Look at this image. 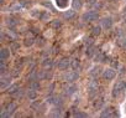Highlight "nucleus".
<instances>
[{"mask_svg":"<svg viewBox=\"0 0 126 118\" xmlns=\"http://www.w3.org/2000/svg\"><path fill=\"white\" fill-rule=\"evenodd\" d=\"M125 14H126V8H125Z\"/></svg>","mask_w":126,"mask_h":118,"instance_id":"nucleus-44","label":"nucleus"},{"mask_svg":"<svg viewBox=\"0 0 126 118\" xmlns=\"http://www.w3.org/2000/svg\"><path fill=\"white\" fill-rule=\"evenodd\" d=\"M47 102H49V103H53V104H56V106H61L62 104V97L61 96H53V94H49L48 96V98H47Z\"/></svg>","mask_w":126,"mask_h":118,"instance_id":"nucleus-7","label":"nucleus"},{"mask_svg":"<svg viewBox=\"0 0 126 118\" xmlns=\"http://www.w3.org/2000/svg\"><path fill=\"white\" fill-rule=\"evenodd\" d=\"M76 91H77V86H76L74 83H72V82L68 85V87L64 88V93H66L67 96H72Z\"/></svg>","mask_w":126,"mask_h":118,"instance_id":"nucleus-10","label":"nucleus"},{"mask_svg":"<svg viewBox=\"0 0 126 118\" xmlns=\"http://www.w3.org/2000/svg\"><path fill=\"white\" fill-rule=\"evenodd\" d=\"M71 65V61H69V58H62V60L61 61H58V69L59 70H67L68 69V66Z\"/></svg>","mask_w":126,"mask_h":118,"instance_id":"nucleus-8","label":"nucleus"},{"mask_svg":"<svg viewBox=\"0 0 126 118\" xmlns=\"http://www.w3.org/2000/svg\"><path fill=\"white\" fill-rule=\"evenodd\" d=\"M72 5H73V9H74V10L80 9V8L83 6V0H73Z\"/></svg>","mask_w":126,"mask_h":118,"instance_id":"nucleus-19","label":"nucleus"},{"mask_svg":"<svg viewBox=\"0 0 126 118\" xmlns=\"http://www.w3.org/2000/svg\"><path fill=\"white\" fill-rule=\"evenodd\" d=\"M103 102H104L103 99H99V102L96 101V102L94 103V107H95V108H100V107H101V104H103Z\"/></svg>","mask_w":126,"mask_h":118,"instance_id":"nucleus-35","label":"nucleus"},{"mask_svg":"<svg viewBox=\"0 0 126 118\" xmlns=\"http://www.w3.org/2000/svg\"><path fill=\"white\" fill-rule=\"evenodd\" d=\"M112 112H114V108L112 107H108V108H105L101 112V117H111V116H114Z\"/></svg>","mask_w":126,"mask_h":118,"instance_id":"nucleus-14","label":"nucleus"},{"mask_svg":"<svg viewBox=\"0 0 126 118\" xmlns=\"http://www.w3.org/2000/svg\"><path fill=\"white\" fill-rule=\"evenodd\" d=\"M9 57H10V50L6 48V47L1 48V51H0V60L5 61V60H8Z\"/></svg>","mask_w":126,"mask_h":118,"instance_id":"nucleus-12","label":"nucleus"},{"mask_svg":"<svg viewBox=\"0 0 126 118\" xmlns=\"http://www.w3.org/2000/svg\"><path fill=\"white\" fill-rule=\"evenodd\" d=\"M105 60H106V57H105V55H104L103 52L98 51V52L95 53V61H96V62H105Z\"/></svg>","mask_w":126,"mask_h":118,"instance_id":"nucleus-13","label":"nucleus"},{"mask_svg":"<svg viewBox=\"0 0 126 118\" xmlns=\"http://www.w3.org/2000/svg\"><path fill=\"white\" fill-rule=\"evenodd\" d=\"M13 96H14L15 98H21V97L24 96V91H22V90H17L15 93H13Z\"/></svg>","mask_w":126,"mask_h":118,"instance_id":"nucleus-32","label":"nucleus"},{"mask_svg":"<svg viewBox=\"0 0 126 118\" xmlns=\"http://www.w3.org/2000/svg\"><path fill=\"white\" fill-rule=\"evenodd\" d=\"M111 65H112L114 67H117V62H116L115 60H112V61H111Z\"/></svg>","mask_w":126,"mask_h":118,"instance_id":"nucleus-43","label":"nucleus"},{"mask_svg":"<svg viewBox=\"0 0 126 118\" xmlns=\"http://www.w3.org/2000/svg\"><path fill=\"white\" fill-rule=\"evenodd\" d=\"M27 97H29L30 99H36V97H37V91L33 90V88H30L29 92H27Z\"/></svg>","mask_w":126,"mask_h":118,"instance_id":"nucleus-22","label":"nucleus"},{"mask_svg":"<svg viewBox=\"0 0 126 118\" xmlns=\"http://www.w3.org/2000/svg\"><path fill=\"white\" fill-rule=\"evenodd\" d=\"M42 65H43L45 69H51V67H52V60H49V58H46V60L42 62Z\"/></svg>","mask_w":126,"mask_h":118,"instance_id":"nucleus-28","label":"nucleus"},{"mask_svg":"<svg viewBox=\"0 0 126 118\" xmlns=\"http://www.w3.org/2000/svg\"><path fill=\"white\" fill-rule=\"evenodd\" d=\"M37 44H38L40 46H43V45H45V39H42V37L37 39Z\"/></svg>","mask_w":126,"mask_h":118,"instance_id":"nucleus-36","label":"nucleus"},{"mask_svg":"<svg viewBox=\"0 0 126 118\" xmlns=\"http://www.w3.org/2000/svg\"><path fill=\"white\" fill-rule=\"evenodd\" d=\"M95 1H96V0H87V3H88L89 5H94Z\"/></svg>","mask_w":126,"mask_h":118,"instance_id":"nucleus-42","label":"nucleus"},{"mask_svg":"<svg viewBox=\"0 0 126 118\" xmlns=\"http://www.w3.org/2000/svg\"><path fill=\"white\" fill-rule=\"evenodd\" d=\"M22 9V4L21 3H14L11 6H10V10L11 11H20Z\"/></svg>","mask_w":126,"mask_h":118,"instance_id":"nucleus-20","label":"nucleus"},{"mask_svg":"<svg viewBox=\"0 0 126 118\" xmlns=\"http://www.w3.org/2000/svg\"><path fill=\"white\" fill-rule=\"evenodd\" d=\"M74 117H77V118H85V117H88V114H87V113H84V112L78 111V112H76V113H74Z\"/></svg>","mask_w":126,"mask_h":118,"instance_id":"nucleus-31","label":"nucleus"},{"mask_svg":"<svg viewBox=\"0 0 126 118\" xmlns=\"http://www.w3.org/2000/svg\"><path fill=\"white\" fill-rule=\"evenodd\" d=\"M16 48H19V44L17 42H13L11 44V50H16Z\"/></svg>","mask_w":126,"mask_h":118,"instance_id":"nucleus-37","label":"nucleus"},{"mask_svg":"<svg viewBox=\"0 0 126 118\" xmlns=\"http://www.w3.org/2000/svg\"><path fill=\"white\" fill-rule=\"evenodd\" d=\"M51 26H52L53 29H59V27H61V21H59L58 19H54V20L51 21Z\"/></svg>","mask_w":126,"mask_h":118,"instance_id":"nucleus-26","label":"nucleus"},{"mask_svg":"<svg viewBox=\"0 0 126 118\" xmlns=\"http://www.w3.org/2000/svg\"><path fill=\"white\" fill-rule=\"evenodd\" d=\"M120 44L122 45V47H124V48H126V37H125V39H122V40L120 41Z\"/></svg>","mask_w":126,"mask_h":118,"instance_id":"nucleus-40","label":"nucleus"},{"mask_svg":"<svg viewBox=\"0 0 126 118\" xmlns=\"http://www.w3.org/2000/svg\"><path fill=\"white\" fill-rule=\"evenodd\" d=\"M96 52H98V51H96V48H95L93 45H92V46H88V48H87V56H88V57L94 56Z\"/></svg>","mask_w":126,"mask_h":118,"instance_id":"nucleus-16","label":"nucleus"},{"mask_svg":"<svg viewBox=\"0 0 126 118\" xmlns=\"http://www.w3.org/2000/svg\"><path fill=\"white\" fill-rule=\"evenodd\" d=\"M96 19H98V13H96V11H93V10L87 11V13L83 15V20H84V21H88V23L94 21V20H96Z\"/></svg>","mask_w":126,"mask_h":118,"instance_id":"nucleus-3","label":"nucleus"},{"mask_svg":"<svg viewBox=\"0 0 126 118\" xmlns=\"http://www.w3.org/2000/svg\"><path fill=\"white\" fill-rule=\"evenodd\" d=\"M115 76H116V72H115L112 69H106V70H104V72H103V77H104L105 80H108V81L114 80Z\"/></svg>","mask_w":126,"mask_h":118,"instance_id":"nucleus-4","label":"nucleus"},{"mask_svg":"<svg viewBox=\"0 0 126 118\" xmlns=\"http://www.w3.org/2000/svg\"><path fill=\"white\" fill-rule=\"evenodd\" d=\"M74 15H76V11L74 10H66L64 13H63V18L64 19H72V18H74Z\"/></svg>","mask_w":126,"mask_h":118,"instance_id":"nucleus-15","label":"nucleus"},{"mask_svg":"<svg viewBox=\"0 0 126 118\" xmlns=\"http://www.w3.org/2000/svg\"><path fill=\"white\" fill-rule=\"evenodd\" d=\"M100 24H101V26H103L104 29L109 30V29H111V27H112V19H111L110 16H105V18H103V19H101Z\"/></svg>","mask_w":126,"mask_h":118,"instance_id":"nucleus-6","label":"nucleus"},{"mask_svg":"<svg viewBox=\"0 0 126 118\" xmlns=\"http://www.w3.org/2000/svg\"><path fill=\"white\" fill-rule=\"evenodd\" d=\"M10 82H11V77H10V76H5V75H3V76H1V82H0V86H1V88L9 87Z\"/></svg>","mask_w":126,"mask_h":118,"instance_id":"nucleus-11","label":"nucleus"},{"mask_svg":"<svg viewBox=\"0 0 126 118\" xmlns=\"http://www.w3.org/2000/svg\"><path fill=\"white\" fill-rule=\"evenodd\" d=\"M30 88H33V90L38 91V90H40V83H38V81H37V80L31 81V83H30Z\"/></svg>","mask_w":126,"mask_h":118,"instance_id":"nucleus-25","label":"nucleus"},{"mask_svg":"<svg viewBox=\"0 0 126 118\" xmlns=\"http://www.w3.org/2000/svg\"><path fill=\"white\" fill-rule=\"evenodd\" d=\"M126 90V81L121 80V81H117L112 88V96L114 97H119L124 91Z\"/></svg>","mask_w":126,"mask_h":118,"instance_id":"nucleus-1","label":"nucleus"},{"mask_svg":"<svg viewBox=\"0 0 126 118\" xmlns=\"http://www.w3.org/2000/svg\"><path fill=\"white\" fill-rule=\"evenodd\" d=\"M92 32H93V35H100V32H101V27L100 26H94L93 29H92Z\"/></svg>","mask_w":126,"mask_h":118,"instance_id":"nucleus-30","label":"nucleus"},{"mask_svg":"<svg viewBox=\"0 0 126 118\" xmlns=\"http://www.w3.org/2000/svg\"><path fill=\"white\" fill-rule=\"evenodd\" d=\"M33 42H35V40H33V37H32V36L25 37V40H24V45H25L26 47H30V46H32V45H33Z\"/></svg>","mask_w":126,"mask_h":118,"instance_id":"nucleus-18","label":"nucleus"},{"mask_svg":"<svg viewBox=\"0 0 126 118\" xmlns=\"http://www.w3.org/2000/svg\"><path fill=\"white\" fill-rule=\"evenodd\" d=\"M88 88H89V97H94L95 93L98 92V83H96V81H92L89 83Z\"/></svg>","mask_w":126,"mask_h":118,"instance_id":"nucleus-9","label":"nucleus"},{"mask_svg":"<svg viewBox=\"0 0 126 118\" xmlns=\"http://www.w3.org/2000/svg\"><path fill=\"white\" fill-rule=\"evenodd\" d=\"M45 78H48V80H51V78H52V73L46 71V73H45Z\"/></svg>","mask_w":126,"mask_h":118,"instance_id":"nucleus-39","label":"nucleus"},{"mask_svg":"<svg viewBox=\"0 0 126 118\" xmlns=\"http://www.w3.org/2000/svg\"><path fill=\"white\" fill-rule=\"evenodd\" d=\"M49 19V14H48V11H42V14H41V16H40V20H42V21H47Z\"/></svg>","mask_w":126,"mask_h":118,"instance_id":"nucleus-29","label":"nucleus"},{"mask_svg":"<svg viewBox=\"0 0 126 118\" xmlns=\"http://www.w3.org/2000/svg\"><path fill=\"white\" fill-rule=\"evenodd\" d=\"M6 71V66H5V61L1 60V62H0V72H1V75H4Z\"/></svg>","mask_w":126,"mask_h":118,"instance_id":"nucleus-33","label":"nucleus"},{"mask_svg":"<svg viewBox=\"0 0 126 118\" xmlns=\"http://www.w3.org/2000/svg\"><path fill=\"white\" fill-rule=\"evenodd\" d=\"M85 44H87L88 46H92V45H93V40H92V39H87V42H85Z\"/></svg>","mask_w":126,"mask_h":118,"instance_id":"nucleus-41","label":"nucleus"},{"mask_svg":"<svg viewBox=\"0 0 126 118\" xmlns=\"http://www.w3.org/2000/svg\"><path fill=\"white\" fill-rule=\"evenodd\" d=\"M17 90H19V86H17V85H13V86L8 87V91H6V92H8V93H11V94H13V93H15V92H16Z\"/></svg>","mask_w":126,"mask_h":118,"instance_id":"nucleus-27","label":"nucleus"},{"mask_svg":"<svg viewBox=\"0 0 126 118\" xmlns=\"http://www.w3.org/2000/svg\"><path fill=\"white\" fill-rule=\"evenodd\" d=\"M71 65H72V67L74 69V71H78V69H79V61H78V60L72 61V62H71Z\"/></svg>","mask_w":126,"mask_h":118,"instance_id":"nucleus-34","label":"nucleus"},{"mask_svg":"<svg viewBox=\"0 0 126 118\" xmlns=\"http://www.w3.org/2000/svg\"><path fill=\"white\" fill-rule=\"evenodd\" d=\"M63 78H64V81H67V82H74L77 78H78V73L77 72H74V71H69V72H67L64 76H63Z\"/></svg>","mask_w":126,"mask_h":118,"instance_id":"nucleus-5","label":"nucleus"},{"mask_svg":"<svg viewBox=\"0 0 126 118\" xmlns=\"http://www.w3.org/2000/svg\"><path fill=\"white\" fill-rule=\"evenodd\" d=\"M68 1H69V0H56L58 8H61V9H64L68 5Z\"/></svg>","mask_w":126,"mask_h":118,"instance_id":"nucleus-23","label":"nucleus"},{"mask_svg":"<svg viewBox=\"0 0 126 118\" xmlns=\"http://www.w3.org/2000/svg\"><path fill=\"white\" fill-rule=\"evenodd\" d=\"M16 109V104L15 103H9L6 106V109L1 111V117H10Z\"/></svg>","mask_w":126,"mask_h":118,"instance_id":"nucleus-2","label":"nucleus"},{"mask_svg":"<svg viewBox=\"0 0 126 118\" xmlns=\"http://www.w3.org/2000/svg\"><path fill=\"white\" fill-rule=\"evenodd\" d=\"M61 114H62V108H61V107H56V108H53L52 112L49 113V116H52V117H59Z\"/></svg>","mask_w":126,"mask_h":118,"instance_id":"nucleus-17","label":"nucleus"},{"mask_svg":"<svg viewBox=\"0 0 126 118\" xmlns=\"http://www.w3.org/2000/svg\"><path fill=\"white\" fill-rule=\"evenodd\" d=\"M8 26L10 27V29H13V27H15L16 25H17V20L16 19H14V18H10L9 20H8Z\"/></svg>","mask_w":126,"mask_h":118,"instance_id":"nucleus-24","label":"nucleus"},{"mask_svg":"<svg viewBox=\"0 0 126 118\" xmlns=\"http://www.w3.org/2000/svg\"><path fill=\"white\" fill-rule=\"evenodd\" d=\"M20 75V69L17 70V69H15L14 71H13V76H19Z\"/></svg>","mask_w":126,"mask_h":118,"instance_id":"nucleus-38","label":"nucleus"},{"mask_svg":"<svg viewBox=\"0 0 126 118\" xmlns=\"http://www.w3.org/2000/svg\"><path fill=\"white\" fill-rule=\"evenodd\" d=\"M100 71H101V69H100L99 66H95V67H93V69H92L90 75H92L93 77H98V76L100 75Z\"/></svg>","mask_w":126,"mask_h":118,"instance_id":"nucleus-21","label":"nucleus"}]
</instances>
